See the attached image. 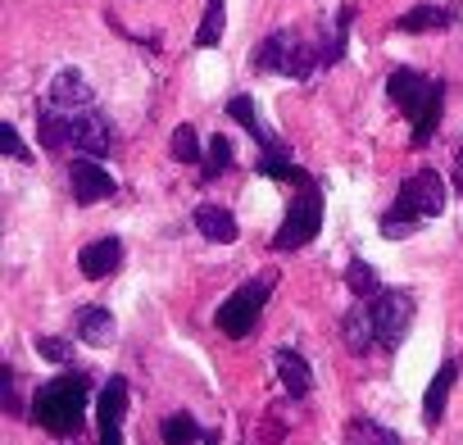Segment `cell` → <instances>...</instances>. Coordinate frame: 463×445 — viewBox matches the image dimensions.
I'll return each mask as SVG.
<instances>
[{
	"instance_id": "d4e9b609",
	"label": "cell",
	"mask_w": 463,
	"mask_h": 445,
	"mask_svg": "<svg viewBox=\"0 0 463 445\" xmlns=\"http://www.w3.org/2000/svg\"><path fill=\"white\" fill-rule=\"evenodd\" d=\"M0 150H5L10 159H19V164H33V159H37V155L24 146V137H19V128H14V123L0 128Z\"/></svg>"
},
{
	"instance_id": "9c48e42d",
	"label": "cell",
	"mask_w": 463,
	"mask_h": 445,
	"mask_svg": "<svg viewBox=\"0 0 463 445\" xmlns=\"http://www.w3.org/2000/svg\"><path fill=\"white\" fill-rule=\"evenodd\" d=\"M69 191H73L78 204H96V200H109L118 191V182H114V173L96 155H73V164H69Z\"/></svg>"
},
{
	"instance_id": "cb8c5ba5",
	"label": "cell",
	"mask_w": 463,
	"mask_h": 445,
	"mask_svg": "<svg viewBox=\"0 0 463 445\" xmlns=\"http://www.w3.org/2000/svg\"><path fill=\"white\" fill-rule=\"evenodd\" d=\"M350 445H400V436L386 431V427L373 422V418H354V422H350Z\"/></svg>"
},
{
	"instance_id": "6da1fadb",
	"label": "cell",
	"mask_w": 463,
	"mask_h": 445,
	"mask_svg": "<svg viewBox=\"0 0 463 445\" xmlns=\"http://www.w3.org/2000/svg\"><path fill=\"white\" fill-rule=\"evenodd\" d=\"M37 137L55 155H109L114 150V123L96 105L91 82L78 69H60L37 105Z\"/></svg>"
},
{
	"instance_id": "d6986e66",
	"label": "cell",
	"mask_w": 463,
	"mask_h": 445,
	"mask_svg": "<svg viewBox=\"0 0 463 445\" xmlns=\"http://www.w3.org/2000/svg\"><path fill=\"white\" fill-rule=\"evenodd\" d=\"M222 28H227V0H204V19L195 28V46L200 51H213L222 42Z\"/></svg>"
},
{
	"instance_id": "e0dca14e",
	"label": "cell",
	"mask_w": 463,
	"mask_h": 445,
	"mask_svg": "<svg viewBox=\"0 0 463 445\" xmlns=\"http://www.w3.org/2000/svg\"><path fill=\"white\" fill-rule=\"evenodd\" d=\"M458 19V10H445V5H431V0H427V5H413L409 14H400V33H440V28H449Z\"/></svg>"
},
{
	"instance_id": "44dd1931",
	"label": "cell",
	"mask_w": 463,
	"mask_h": 445,
	"mask_svg": "<svg viewBox=\"0 0 463 445\" xmlns=\"http://www.w3.org/2000/svg\"><path fill=\"white\" fill-rule=\"evenodd\" d=\"M227 168H232V141H227V137H209L204 159H200V177L213 182V177H222Z\"/></svg>"
},
{
	"instance_id": "3957f363",
	"label": "cell",
	"mask_w": 463,
	"mask_h": 445,
	"mask_svg": "<svg viewBox=\"0 0 463 445\" xmlns=\"http://www.w3.org/2000/svg\"><path fill=\"white\" fill-rule=\"evenodd\" d=\"M386 96L395 100V109L413 123V146H431L436 128H440V114H445V82L440 78H427L418 69H391L386 78Z\"/></svg>"
},
{
	"instance_id": "4fadbf2b",
	"label": "cell",
	"mask_w": 463,
	"mask_h": 445,
	"mask_svg": "<svg viewBox=\"0 0 463 445\" xmlns=\"http://www.w3.org/2000/svg\"><path fill=\"white\" fill-rule=\"evenodd\" d=\"M73 332H78L87 346H109V341L118 336V323H114L109 309H100V305H82V309L73 314Z\"/></svg>"
},
{
	"instance_id": "7a4b0ae2",
	"label": "cell",
	"mask_w": 463,
	"mask_h": 445,
	"mask_svg": "<svg viewBox=\"0 0 463 445\" xmlns=\"http://www.w3.org/2000/svg\"><path fill=\"white\" fill-rule=\"evenodd\" d=\"M440 213H445V177L436 168H422L409 182H400V191H395V200L382 213L377 228H382V237L395 241V237H413L418 228H427Z\"/></svg>"
},
{
	"instance_id": "7c38bea8",
	"label": "cell",
	"mask_w": 463,
	"mask_h": 445,
	"mask_svg": "<svg viewBox=\"0 0 463 445\" xmlns=\"http://www.w3.org/2000/svg\"><path fill=\"white\" fill-rule=\"evenodd\" d=\"M273 364H278V377H282V386H287L291 400H305V395L314 391V373H309V364H305L300 350L278 346V350H273Z\"/></svg>"
},
{
	"instance_id": "5b68a950",
	"label": "cell",
	"mask_w": 463,
	"mask_h": 445,
	"mask_svg": "<svg viewBox=\"0 0 463 445\" xmlns=\"http://www.w3.org/2000/svg\"><path fill=\"white\" fill-rule=\"evenodd\" d=\"M250 64H255L260 73H278V78L309 82L314 69H323V51H318V42L300 37L296 28H278V33H269V37L250 51Z\"/></svg>"
},
{
	"instance_id": "9a60e30c",
	"label": "cell",
	"mask_w": 463,
	"mask_h": 445,
	"mask_svg": "<svg viewBox=\"0 0 463 445\" xmlns=\"http://www.w3.org/2000/svg\"><path fill=\"white\" fill-rule=\"evenodd\" d=\"M195 228H200L204 241H218V246L237 241V218H232V209H222V204H195Z\"/></svg>"
},
{
	"instance_id": "83f0119b",
	"label": "cell",
	"mask_w": 463,
	"mask_h": 445,
	"mask_svg": "<svg viewBox=\"0 0 463 445\" xmlns=\"http://www.w3.org/2000/svg\"><path fill=\"white\" fill-rule=\"evenodd\" d=\"M454 177H458V186H463V141H458V150H454Z\"/></svg>"
},
{
	"instance_id": "7402d4cb",
	"label": "cell",
	"mask_w": 463,
	"mask_h": 445,
	"mask_svg": "<svg viewBox=\"0 0 463 445\" xmlns=\"http://www.w3.org/2000/svg\"><path fill=\"white\" fill-rule=\"evenodd\" d=\"M168 155H173L177 164H200V159H204L200 137H195V128H191V123L173 128V137H168Z\"/></svg>"
},
{
	"instance_id": "2e32d148",
	"label": "cell",
	"mask_w": 463,
	"mask_h": 445,
	"mask_svg": "<svg viewBox=\"0 0 463 445\" xmlns=\"http://www.w3.org/2000/svg\"><path fill=\"white\" fill-rule=\"evenodd\" d=\"M354 5H341L336 10V19H332V28H323V37H318V51H323V69H332V64H341L345 60V42H350V24H354Z\"/></svg>"
},
{
	"instance_id": "ffe728a7",
	"label": "cell",
	"mask_w": 463,
	"mask_h": 445,
	"mask_svg": "<svg viewBox=\"0 0 463 445\" xmlns=\"http://www.w3.org/2000/svg\"><path fill=\"white\" fill-rule=\"evenodd\" d=\"M209 431L191 418V413H168L164 418V445H195V440H204Z\"/></svg>"
},
{
	"instance_id": "277c9868",
	"label": "cell",
	"mask_w": 463,
	"mask_h": 445,
	"mask_svg": "<svg viewBox=\"0 0 463 445\" xmlns=\"http://www.w3.org/2000/svg\"><path fill=\"white\" fill-rule=\"evenodd\" d=\"M87 377L82 373H64V377H51L46 386L33 391V422L60 440L78 436L82 431V418H87Z\"/></svg>"
},
{
	"instance_id": "5bb4252c",
	"label": "cell",
	"mask_w": 463,
	"mask_h": 445,
	"mask_svg": "<svg viewBox=\"0 0 463 445\" xmlns=\"http://www.w3.org/2000/svg\"><path fill=\"white\" fill-rule=\"evenodd\" d=\"M341 332H345V346H350L354 355H373V350H377V327H373L368 300H359V305L341 318Z\"/></svg>"
},
{
	"instance_id": "52a82bcc",
	"label": "cell",
	"mask_w": 463,
	"mask_h": 445,
	"mask_svg": "<svg viewBox=\"0 0 463 445\" xmlns=\"http://www.w3.org/2000/svg\"><path fill=\"white\" fill-rule=\"evenodd\" d=\"M318 232H323V191L309 177V182H300V195L291 200V209L282 218V228L273 237V251H305Z\"/></svg>"
},
{
	"instance_id": "4316f807",
	"label": "cell",
	"mask_w": 463,
	"mask_h": 445,
	"mask_svg": "<svg viewBox=\"0 0 463 445\" xmlns=\"http://www.w3.org/2000/svg\"><path fill=\"white\" fill-rule=\"evenodd\" d=\"M14 382H19V377H14V368L5 364V373H0V391H5V409H10V413H19V409H24V404H19V391H14Z\"/></svg>"
},
{
	"instance_id": "ac0fdd59",
	"label": "cell",
	"mask_w": 463,
	"mask_h": 445,
	"mask_svg": "<svg viewBox=\"0 0 463 445\" xmlns=\"http://www.w3.org/2000/svg\"><path fill=\"white\" fill-rule=\"evenodd\" d=\"M454 382H458V359H445V364L436 368L427 395H422V418H427V422H436V418L445 413V400H449V386H454Z\"/></svg>"
},
{
	"instance_id": "484cf974",
	"label": "cell",
	"mask_w": 463,
	"mask_h": 445,
	"mask_svg": "<svg viewBox=\"0 0 463 445\" xmlns=\"http://www.w3.org/2000/svg\"><path fill=\"white\" fill-rule=\"evenodd\" d=\"M37 350H42L51 364H69V359H73V346H69L64 336H37Z\"/></svg>"
},
{
	"instance_id": "603a6c76",
	"label": "cell",
	"mask_w": 463,
	"mask_h": 445,
	"mask_svg": "<svg viewBox=\"0 0 463 445\" xmlns=\"http://www.w3.org/2000/svg\"><path fill=\"white\" fill-rule=\"evenodd\" d=\"M345 287H350L359 300H373V296L382 291L377 269H373V264H364V260H350V269H345Z\"/></svg>"
},
{
	"instance_id": "8fae6325",
	"label": "cell",
	"mask_w": 463,
	"mask_h": 445,
	"mask_svg": "<svg viewBox=\"0 0 463 445\" xmlns=\"http://www.w3.org/2000/svg\"><path fill=\"white\" fill-rule=\"evenodd\" d=\"M118 264H123V241H118V237H100V241H91V246L78 251V269H82V278H91V282L109 278Z\"/></svg>"
},
{
	"instance_id": "ba28073f",
	"label": "cell",
	"mask_w": 463,
	"mask_h": 445,
	"mask_svg": "<svg viewBox=\"0 0 463 445\" xmlns=\"http://www.w3.org/2000/svg\"><path fill=\"white\" fill-rule=\"evenodd\" d=\"M368 309H373V327H377V350H400V341L413 327L418 300L409 291H377L368 300Z\"/></svg>"
},
{
	"instance_id": "8992f818",
	"label": "cell",
	"mask_w": 463,
	"mask_h": 445,
	"mask_svg": "<svg viewBox=\"0 0 463 445\" xmlns=\"http://www.w3.org/2000/svg\"><path fill=\"white\" fill-rule=\"evenodd\" d=\"M273 287H278V273H273V269L260 273V278H250V282H241L237 291H232V296L218 305L213 327H218L222 336H232V341H246V336L260 327V314H264Z\"/></svg>"
},
{
	"instance_id": "30bf717a",
	"label": "cell",
	"mask_w": 463,
	"mask_h": 445,
	"mask_svg": "<svg viewBox=\"0 0 463 445\" xmlns=\"http://www.w3.org/2000/svg\"><path fill=\"white\" fill-rule=\"evenodd\" d=\"M123 413H128V377H109L100 391V445H123Z\"/></svg>"
}]
</instances>
